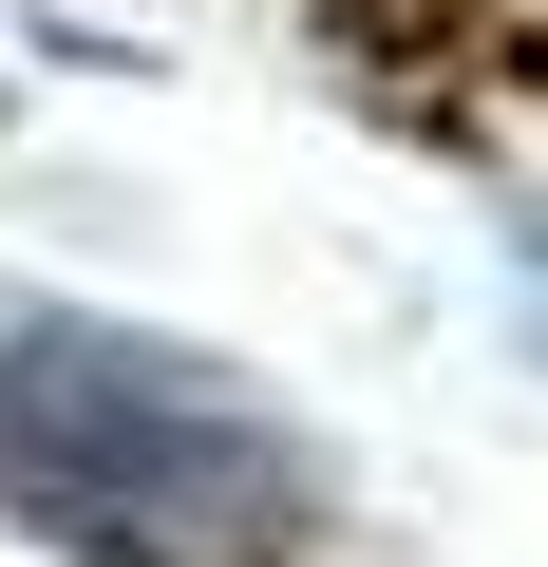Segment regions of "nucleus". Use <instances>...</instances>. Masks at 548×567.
I'll use <instances>...</instances> for the list:
<instances>
[{"instance_id": "obj_1", "label": "nucleus", "mask_w": 548, "mask_h": 567, "mask_svg": "<svg viewBox=\"0 0 548 567\" xmlns=\"http://www.w3.org/2000/svg\"><path fill=\"white\" fill-rule=\"evenodd\" d=\"M0 511L76 567H322V454L227 360L95 303L0 322Z\"/></svg>"}]
</instances>
